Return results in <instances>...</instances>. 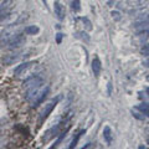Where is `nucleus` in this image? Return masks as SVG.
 Listing matches in <instances>:
<instances>
[{
    "mask_svg": "<svg viewBox=\"0 0 149 149\" xmlns=\"http://www.w3.org/2000/svg\"><path fill=\"white\" fill-rule=\"evenodd\" d=\"M49 90L50 88L46 86V87H40L39 90L36 91V93L34 95V97L30 100V103H31V107H37L40 103H42V101L45 100L46 95L49 93Z\"/></svg>",
    "mask_w": 149,
    "mask_h": 149,
    "instance_id": "f257e3e1",
    "label": "nucleus"
},
{
    "mask_svg": "<svg viewBox=\"0 0 149 149\" xmlns=\"http://www.w3.org/2000/svg\"><path fill=\"white\" fill-rule=\"evenodd\" d=\"M58 101H60V97H57L56 100H52L51 102H49L45 106V108L42 109V112L40 113V118H39V124H42L44 123V120L49 117V114L51 113V112L54 111V108L56 107V104L58 103Z\"/></svg>",
    "mask_w": 149,
    "mask_h": 149,
    "instance_id": "f03ea898",
    "label": "nucleus"
},
{
    "mask_svg": "<svg viewBox=\"0 0 149 149\" xmlns=\"http://www.w3.org/2000/svg\"><path fill=\"white\" fill-rule=\"evenodd\" d=\"M17 34H20V32L15 31V29H14V27H9V29L4 30V31L1 32V35H0V42L4 44V45H8Z\"/></svg>",
    "mask_w": 149,
    "mask_h": 149,
    "instance_id": "7ed1b4c3",
    "label": "nucleus"
},
{
    "mask_svg": "<svg viewBox=\"0 0 149 149\" xmlns=\"http://www.w3.org/2000/svg\"><path fill=\"white\" fill-rule=\"evenodd\" d=\"M24 44H25V37L22 36L21 34H17L6 46H8V47H10V49H16V47H20V46H22Z\"/></svg>",
    "mask_w": 149,
    "mask_h": 149,
    "instance_id": "20e7f679",
    "label": "nucleus"
},
{
    "mask_svg": "<svg viewBox=\"0 0 149 149\" xmlns=\"http://www.w3.org/2000/svg\"><path fill=\"white\" fill-rule=\"evenodd\" d=\"M54 10H55V15L57 16L58 20H63L65 15H66V11H65V6L62 5L60 1H55L54 4Z\"/></svg>",
    "mask_w": 149,
    "mask_h": 149,
    "instance_id": "39448f33",
    "label": "nucleus"
},
{
    "mask_svg": "<svg viewBox=\"0 0 149 149\" xmlns=\"http://www.w3.org/2000/svg\"><path fill=\"white\" fill-rule=\"evenodd\" d=\"M41 83H42V80H41L40 77L37 76H32L30 78H27V80L24 82V86L26 88H30V87H35V86H40Z\"/></svg>",
    "mask_w": 149,
    "mask_h": 149,
    "instance_id": "423d86ee",
    "label": "nucleus"
},
{
    "mask_svg": "<svg viewBox=\"0 0 149 149\" xmlns=\"http://www.w3.org/2000/svg\"><path fill=\"white\" fill-rule=\"evenodd\" d=\"M101 70H102V65H101V61L98 57H95L92 61V71L95 73L96 77H98L101 74Z\"/></svg>",
    "mask_w": 149,
    "mask_h": 149,
    "instance_id": "0eeeda50",
    "label": "nucleus"
},
{
    "mask_svg": "<svg viewBox=\"0 0 149 149\" xmlns=\"http://www.w3.org/2000/svg\"><path fill=\"white\" fill-rule=\"evenodd\" d=\"M31 65H32V62H24V63H21V65H17L16 68L14 70V73H15V76H20L21 73H24L26 70L31 66Z\"/></svg>",
    "mask_w": 149,
    "mask_h": 149,
    "instance_id": "6e6552de",
    "label": "nucleus"
},
{
    "mask_svg": "<svg viewBox=\"0 0 149 149\" xmlns=\"http://www.w3.org/2000/svg\"><path fill=\"white\" fill-rule=\"evenodd\" d=\"M9 4H10V1H9V0L4 1L3 4H0V21H3L4 19L6 17V15H8V9H9Z\"/></svg>",
    "mask_w": 149,
    "mask_h": 149,
    "instance_id": "1a4fd4ad",
    "label": "nucleus"
},
{
    "mask_svg": "<svg viewBox=\"0 0 149 149\" xmlns=\"http://www.w3.org/2000/svg\"><path fill=\"white\" fill-rule=\"evenodd\" d=\"M103 138L108 144L112 143V129L108 127V125H106L104 129H103Z\"/></svg>",
    "mask_w": 149,
    "mask_h": 149,
    "instance_id": "9d476101",
    "label": "nucleus"
},
{
    "mask_svg": "<svg viewBox=\"0 0 149 149\" xmlns=\"http://www.w3.org/2000/svg\"><path fill=\"white\" fill-rule=\"evenodd\" d=\"M39 31H40V29L37 26H35V25H31V26H26L25 27V34H27V35H36Z\"/></svg>",
    "mask_w": 149,
    "mask_h": 149,
    "instance_id": "9b49d317",
    "label": "nucleus"
},
{
    "mask_svg": "<svg viewBox=\"0 0 149 149\" xmlns=\"http://www.w3.org/2000/svg\"><path fill=\"white\" fill-rule=\"evenodd\" d=\"M137 108L139 109V111H142L144 114H148L149 113V104H146V103H143V104H139Z\"/></svg>",
    "mask_w": 149,
    "mask_h": 149,
    "instance_id": "f8f14e48",
    "label": "nucleus"
},
{
    "mask_svg": "<svg viewBox=\"0 0 149 149\" xmlns=\"http://www.w3.org/2000/svg\"><path fill=\"white\" fill-rule=\"evenodd\" d=\"M72 9L74 11H80V9H81V5H80V0H73L72 1Z\"/></svg>",
    "mask_w": 149,
    "mask_h": 149,
    "instance_id": "ddd939ff",
    "label": "nucleus"
},
{
    "mask_svg": "<svg viewBox=\"0 0 149 149\" xmlns=\"http://www.w3.org/2000/svg\"><path fill=\"white\" fill-rule=\"evenodd\" d=\"M82 134H83V130H82V132H80V133H78L77 136H76V138L73 139V141H72V143H71V146H70V148H73V147H76V146H77V142H78V139L81 138V136H82Z\"/></svg>",
    "mask_w": 149,
    "mask_h": 149,
    "instance_id": "4468645a",
    "label": "nucleus"
},
{
    "mask_svg": "<svg viewBox=\"0 0 149 149\" xmlns=\"http://www.w3.org/2000/svg\"><path fill=\"white\" fill-rule=\"evenodd\" d=\"M141 54L143 56H148V57H149V44L146 45V46H143L142 50H141Z\"/></svg>",
    "mask_w": 149,
    "mask_h": 149,
    "instance_id": "2eb2a0df",
    "label": "nucleus"
},
{
    "mask_svg": "<svg viewBox=\"0 0 149 149\" xmlns=\"http://www.w3.org/2000/svg\"><path fill=\"white\" fill-rule=\"evenodd\" d=\"M82 21H83V24L86 25L87 27V30H92V24H91V21L88 20L87 17H82Z\"/></svg>",
    "mask_w": 149,
    "mask_h": 149,
    "instance_id": "dca6fc26",
    "label": "nucleus"
},
{
    "mask_svg": "<svg viewBox=\"0 0 149 149\" xmlns=\"http://www.w3.org/2000/svg\"><path fill=\"white\" fill-rule=\"evenodd\" d=\"M111 15H112V17H113L116 21H119V20H120V14H119L118 11H112Z\"/></svg>",
    "mask_w": 149,
    "mask_h": 149,
    "instance_id": "f3484780",
    "label": "nucleus"
},
{
    "mask_svg": "<svg viewBox=\"0 0 149 149\" xmlns=\"http://www.w3.org/2000/svg\"><path fill=\"white\" fill-rule=\"evenodd\" d=\"M137 1V6H146L149 3V0H136Z\"/></svg>",
    "mask_w": 149,
    "mask_h": 149,
    "instance_id": "a211bd4d",
    "label": "nucleus"
},
{
    "mask_svg": "<svg viewBox=\"0 0 149 149\" xmlns=\"http://www.w3.org/2000/svg\"><path fill=\"white\" fill-rule=\"evenodd\" d=\"M61 40H62V34H57V36H56V41H57V44H61Z\"/></svg>",
    "mask_w": 149,
    "mask_h": 149,
    "instance_id": "6ab92c4d",
    "label": "nucleus"
},
{
    "mask_svg": "<svg viewBox=\"0 0 149 149\" xmlns=\"http://www.w3.org/2000/svg\"><path fill=\"white\" fill-rule=\"evenodd\" d=\"M144 65H146V66H148V67H149V58H148V60H146V61H144Z\"/></svg>",
    "mask_w": 149,
    "mask_h": 149,
    "instance_id": "aec40b11",
    "label": "nucleus"
},
{
    "mask_svg": "<svg viewBox=\"0 0 149 149\" xmlns=\"http://www.w3.org/2000/svg\"><path fill=\"white\" fill-rule=\"evenodd\" d=\"M111 88H112V86H111V83H108V95H111Z\"/></svg>",
    "mask_w": 149,
    "mask_h": 149,
    "instance_id": "412c9836",
    "label": "nucleus"
},
{
    "mask_svg": "<svg viewBox=\"0 0 149 149\" xmlns=\"http://www.w3.org/2000/svg\"><path fill=\"white\" fill-rule=\"evenodd\" d=\"M147 93H148V96H149V88H148V90H147Z\"/></svg>",
    "mask_w": 149,
    "mask_h": 149,
    "instance_id": "4be33fe9",
    "label": "nucleus"
}]
</instances>
